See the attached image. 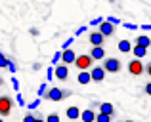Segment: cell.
Here are the masks:
<instances>
[{"label":"cell","instance_id":"obj_1","mask_svg":"<svg viewBox=\"0 0 151 122\" xmlns=\"http://www.w3.org/2000/svg\"><path fill=\"white\" fill-rule=\"evenodd\" d=\"M71 96H73V92L67 90V88H50V90H46V92L42 93V97L48 99V101H63V99H67V97H71Z\"/></svg>","mask_w":151,"mask_h":122},{"label":"cell","instance_id":"obj_2","mask_svg":"<svg viewBox=\"0 0 151 122\" xmlns=\"http://www.w3.org/2000/svg\"><path fill=\"white\" fill-rule=\"evenodd\" d=\"M100 67L103 69L105 74H119L121 69H122V63H121V59H117V57H105Z\"/></svg>","mask_w":151,"mask_h":122},{"label":"cell","instance_id":"obj_3","mask_svg":"<svg viewBox=\"0 0 151 122\" xmlns=\"http://www.w3.org/2000/svg\"><path fill=\"white\" fill-rule=\"evenodd\" d=\"M12 107H14V97H12L10 93H2V96H0V118L10 116Z\"/></svg>","mask_w":151,"mask_h":122},{"label":"cell","instance_id":"obj_4","mask_svg":"<svg viewBox=\"0 0 151 122\" xmlns=\"http://www.w3.org/2000/svg\"><path fill=\"white\" fill-rule=\"evenodd\" d=\"M73 65L77 67L78 71H86V73H88V71L94 67V61L90 59V56H88V54H81V56H77V57H75Z\"/></svg>","mask_w":151,"mask_h":122},{"label":"cell","instance_id":"obj_5","mask_svg":"<svg viewBox=\"0 0 151 122\" xmlns=\"http://www.w3.org/2000/svg\"><path fill=\"white\" fill-rule=\"evenodd\" d=\"M128 73L132 76H142L144 74V61H140V59L128 61Z\"/></svg>","mask_w":151,"mask_h":122},{"label":"cell","instance_id":"obj_6","mask_svg":"<svg viewBox=\"0 0 151 122\" xmlns=\"http://www.w3.org/2000/svg\"><path fill=\"white\" fill-rule=\"evenodd\" d=\"M88 74H90V80H94V82H103V78H105V73H103V69L100 65H94Z\"/></svg>","mask_w":151,"mask_h":122},{"label":"cell","instance_id":"obj_7","mask_svg":"<svg viewBox=\"0 0 151 122\" xmlns=\"http://www.w3.org/2000/svg\"><path fill=\"white\" fill-rule=\"evenodd\" d=\"M90 59L92 61H103L105 59V50L101 48V46H92V50H90Z\"/></svg>","mask_w":151,"mask_h":122},{"label":"cell","instance_id":"obj_8","mask_svg":"<svg viewBox=\"0 0 151 122\" xmlns=\"http://www.w3.org/2000/svg\"><path fill=\"white\" fill-rule=\"evenodd\" d=\"M96 107H100V113L101 115H107V116H113V118H117V111H115V107L111 103H94Z\"/></svg>","mask_w":151,"mask_h":122},{"label":"cell","instance_id":"obj_9","mask_svg":"<svg viewBox=\"0 0 151 122\" xmlns=\"http://www.w3.org/2000/svg\"><path fill=\"white\" fill-rule=\"evenodd\" d=\"M75 57H77V56H75V52H73V50L65 48V50H63V54L59 56V59H61V65H67V67H69V65H73Z\"/></svg>","mask_w":151,"mask_h":122},{"label":"cell","instance_id":"obj_10","mask_svg":"<svg viewBox=\"0 0 151 122\" xmlns=\"http://www.w3.org/2000/svg\"><path fill=\"white\" fill-rule=\"evenodd\" d=\"M88 42L92 46H101L103 48V44H105V38L101 36L98 31H90V34H88Z\"/></svg>","mask_w":151,"mask_h":122},{"label":"cell","instance_id":"obj_11","mask_svg":"<svg viewBox=\"0 0 151 122\" xmlns=\"http://www.w3.org/2000/svg\"><path fill=\"white\" fill-rule=\"evenodd\" d=\"M54 74H55V78H59L61 82H65L67 78H69V67L67 65H58L54 69Z\"/></svg>","mask_w":151,"mask_h":122},{"label":"cell","instance_id":"obj_12","mask_svg":"<svg viewBox=\"0 0 151 122\" xmlns=\"http://www.w3.org/2000/svg\"><path fill=\"white\" fill-rule=\"evenodd\" d=\"M98 33H100L103 38H107V36H111V34L115 33V27L111 25L109 21H101V25H100V29H98Z\"/></svg>","mask_w":151,"mask_h":122},{"label":"cell","instance_id":"obj_13","mask_svg":"<svg viewBox=\"0 0 151 122\" xmlns=\"http://www.w3.org/2000/svg\"><path fill=\"white\" fill-rule=\"evenodd\" d=\"M134 44H136L138 48L147 50L149 46H151V40H149V36H145V34H140V36H136V38H134Z\"/></svg>","mask_w":151,"mask_h":122},{"label":"cell","instance_id":"obj_14","mask_svg":"<svg viewBox=\"0 0 151 122\" xmlns=\"http://www.w3.org/2000/svg\"><path fill=\"white\" fill-rule=\"evenodd\" d=\"M130 52H132L134 54V59H144V57H145V54H147V50H144V48H138V46H134V48L132 50H130Z\"/></svg>","mask_w":151,"mask_h":122},{"label":"cell","instance_id":"obj_15","mask_svg":"<svg viewBox=\"0 0 151 122\" xmlns=\"http://www.w3.org/2000/svg\"><path fill=\"white\" fill-rule=\"evenodd\" d=\"M78 116H81L78 107H69V109H67V118H69V120H77Z\"/></svg>","mask_w":151,"mask_h":122},{"label":"cell","instance_id":"obj_16","mask_svg":"<svg viewBox=\"0 0 151 122\" xmlns=\"http://www.w3.org/2000/svg\"><path fill=\"white\" fill-rule=\"evenodd\" d=\"M94 116H96V113H94L92 109H88V111L81 113V118H82V122H94Z\"/></svg>","mask_w":151,"mask_h":122},{"label":"cell","instance_id":"obj_17","mask_svg":"<svg viewBox=\"0 0 151 122\" xmlns=\"http://www.w3.org/2000/svg\"><path fill=\"white\" fill-rule=\"evenodd\" d=\"M77 80H78V84H88L90 82V74L86 73V71H81L78 76H77Z\"/></svg>","mask_w":151,"mask_h":122},{"label":"cell","instance_id":"obj_18","mask_svg":"<svg viewBox=\"0 0 151 122\" xmlns=\"http://www.w3.org/2000/svg\"><path fill=\"white\" fill-rule=\"evenodd\" d=\"M115 118L113 116H107V115H101V113H98L96 116H94V122H113Z\"/></svg>","mask_w":151,"mask_h":122},{"label":"cell","instance_id":"obj_19","mask_svg":"<svg viewBox=\"0 0 151 122\" xmlns=\"http://www.w3.org/2000/svg\"><path fill=\"white\" fill-rule=\"evenodd\" d=\"M119 50H121V52H130V50H132V48H130V42L128 40H121V42H119Z\"/></svg>","mask_w":151,"mask_h":122},{"label":"cell","instance_id":"obj_20","mask_svg":"<svg viewBox=\"0 0 151 122\" xmlns=\"http://www.w3.org/2000/svg\"><path fill=\"white\" fill-rule=\"evenodd\" d=\"M44 122H61V120H59V115H58V113H50V115L46 116Z\"/></svg>","mask_w":151,"mask_h":122},{"label":"cell","instance_id":"obj_21","mask_svg":"<svg viewBox=\"0 0 151 122\" xmlns=\"http://www.w3.org/2000/svg\"><path fill=\"white\" fill-rule=\"evenodd\" d=\"M144 74L151 76V63H144Z\"/></svg>","mask_w":151,"mask_h":122},{"label":"cell","instance_id":"obj_22","mask_svg":"<svg viewBox=\"0 0 151 122\" xmlns=\"http://www.w3.org/2000/svg\"><path fill=\"white\" fill-rule=\"evenodd\" d=\"M23 122H35V115H33V113L25 115V118H23Z\"/></svg>","mask_w":151,"mask_h":122},{"label":"cell","instance_id":"obj_23","mask_svg":"<svg viewBox=\"0 0 151 122\" xmlns=\"http://www.w3.org/2000/svg\"><path fill=\"white\" fill-rule=\"evenodd\" d=\"M35 122H44V116H42L40 113H37V115H35Z\"/></svg>","mask_w":151,"mask_h":122},{"label":"cell","instance_id":"obj_24","mask_svg":"<svg viewBox=\"0 0 151 122\" xmlns=\"http://www.w3.org/2000/svg\"><path fill=\"white\" fill-rule=\"evenodd\" d=\"M144 92L145 93H151V82H147V84L144 86Z\"/></svg>","mask_w":151,"mask_h":122},{"label":"cell","instance_id":"obj_25","mask_svg":"<svg viewBox=\"0 0 151 122\" xmlns=\"http://www.w3.org/2000/svg\"><path fill=\"white\" fill-rule=\"evenodd\" d=\"M2 86H4V78L0 76V88H2Z\"/></svg>","mask_w":151,"mask_h":122},{"label":"cell","instance_id":"obj_26","mask_svg":"<svg viewBox=\"0 0 151 122\" xmlns=\"http://www.w3.org/2000/svg\"><path fill=\"white\" fill-rule=\"evenodd\" d=\"M124 122H134V120H124Z\"/></svg>","mask_w":151,"mask_h":122},{"label":"cell","instance_id":"obj_27","mask_svg":"<svg viewBox=\"0 0 151 122\" xmlns=\"http://www.w3.org/2000/svg\"><path fill=\"white\" fill-rule=\"evenodd\" d=\"M0 122H4V120H2V118H0Z\"/></svg>","mask_w":151,"mask_h":122}]
</instances>
